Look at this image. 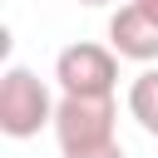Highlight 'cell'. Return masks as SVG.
<instances>
[{
    "mask_svg": "<svg viewBox=\"0 0 158 158\" xmlns=\"http://www.w3.org/2000/svg\"><path fill=\"white\" fill-rule=\"evenodd\" d=\"M79 5H109V0H79Z\"/></svg>",
    "mask_w": 158,
    "mask_h": 158,
    "instance_id": "obj_8",
    "label": "cell"
},
{
    "mask_svg": "<svg viewBox=\"0 0 158 158\" xmlns=\"http://www.w3.org/2000/svg\"><path fill=\"white\" fill-rule=\"evenodd\" d=\"M138 5H143V10H148V15H158V0H138Z\"/></svg>",
    "mask_w": 158,
    "mask_h": 158,
    "instance_id": "obj_7",
    "label": "cell"
},
{
    "mask_svg": "<svg viewBox=\"0 0 158 158\" xmlns=\"http://www.w3.org/2000/svg\"><path fill=\"white\" fill-rule=\"evenodd\" d=\"M64 158H128L123 148H118V138L114 143H99V148H79V153H64Z\"/></svg>",
    "mask_w": 158,
    "mask_h": 158,
    "instance_id": "obj_6",
    "label": "cell"
},
{
    "mask_svg": "<svg viewBox=\"0 0 158 158\" xmlns=\"http://www.w3.org/2000/svg\"><path fill=\"white\" fill-rule=\"evenodd\" d=\"M128 118H133L148 138H158V69H143V74L128 84Z\"/></svg>",
    "mask_w": 158,
    "mask_h": 158,
    "instance_id": "obj_5",
    "label": "cell"
},
{
    "mask_svg": "<svg viewBox=\"0 0 158 158\" xmlns=\"http://www.w3.org/2000/svg\"><path fill=\"white\" fill-rule=\"evenodd\" d=\"M54 104L59 99L35 69L10 64L0 74V133L5 138H35L40 128H54Z\"/></svg>",
    "mask_w": 158,
    "mask_h": 158,
    "instance_id": "obj_1",
    "label": "cell"
},
{
    "mask_svg": "<svg viewBox=\"0 0 158 158\" xmlns=\"http://www.w3.org/2000/svg\"><path fill=\"white\" fill-rule=\"evenodd\" d=\"M109 44L118 49V59L153 64V59H158V15H148L138 0L118 5L114 20H109Z\"/></svg>",
    "mask_w": 158,
    "mask_h": 158,
    "instance_id": "obj_4",
    "label": "cell"
},
{
    "mask_svg": "<svg viewBox=\"0 0 158 158\" xmlns=\"http://www.w3.org/2000/svg\"><path fill=\"white\" fill-rule=\"evenodd\" d=\"M54 84L59 94H114L118 89V49L114 44H64L54 59Z\"/></svg>",
    "mask_w": 158,
    "mask_h": 158,
    "instance_id": "obj_3",
    "label": "cell"
},
{
    "mask_svg": "<svg viewBox=\"0 0 158 158\" xmlns=\"http://www.w3.org/2000/svg\"><path fill=\"white\" fill-rule=\"evenodd\" d=\"M118 133V104L114 94H59L54 104V138L64 153L114 143Z\"/></svg>",
    "mask_w": 158,
    "mask_h": 158,
    "instance_id": "obj_2",
    "label": "cell"
}]
</instances>
